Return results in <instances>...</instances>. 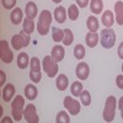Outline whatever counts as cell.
Masks as SVG:
<instances>
[{
  "instance_id": "obj_25",
  "label": "cell",
  "mask_w": 123,
  "mask_h": 123,
  "mask_svg": "<svg viewBox=\"0 0 123 123\" xmlns=\"http://www.w3.org/2000/svg\"><path fill=\"white\" fill-rule=\"evenodd\" d=\"M22 27H24V31L27 35H31L35 31V22H33V20L30 18V17H26L22 21Z\"/></svg>"
},
{
  "instance_id": "obj_33",
  "label": "cell",
  "mask_w": 123,
  "mask_h": 123,
  "mask_svg": "<svg viewBox=\"0 0 123 123\" xmlns=\"http://www.w3.org/2000/svg\"><path fill=\"white\" fill-rule=\"evenodd\" d=\"M1 4H3V6H4L6 10H11V9L15 7L16 0H1Z\"/></svg>"
},
{
  "instance_id": "obj_10",
  "label": "cell",
  "mask_w": 123,
  "mask_h": 123,
  "mask_svg": "<svg viewBox=\"0 0 123 123\" xmlns=\"http://www.w3.org/2000/svg\"><path fill=\"white\" fill-rule=\"evenodd\" d=\"M63 105H64V107L68 110L69 113L73 115V116H76L79 112H80V104H79V101H76L75 98L70 97V96L64 97Z\"/></svg>"
},
{
  "instance_id": "obj_9",
  "label": "cell",
  "mask_w": 123,
  "mask_h": 123,
  "mask_svg": "<svg viewBox=\"0 0 123 123\" xmlns=\"http://www.w3.org/2000/svg\"><path fill=\"white\" fill-rule=\"evenodd\" d=\"M24 118L28 123H38L39 122V118L37 116L35 105L28 104V105L25 106V108H24Z\"/></svg>"
},
{
  "instance_id": "obj_1",
  "label": "cell",
  "mask_w": 123,
  "mask_h": 123,
  "mask_svg": "<svg viewBox=\"0 0 123 123\" xmlns=\"http://www.w3.org/2000/svg\"><path fill=\"white\" fill-rule=\"evenodd\" d=\"M50 22H52V14H50L48 10H43V11L39 14V17H38V24H37L38 33L42 35V36H46L49 31Z\"/></svg>"
},
{
  "instance_id": "obj_5",
  "label": "cell",
  "mask_w": 123,
  "mask_h": 123,
  "mask_svg": "<svg viewBox=\"0 0 123 123\" xmlns=\"http://www.w3.org/2000/svg\"><path fill=\"white\" fill-rule=\"evenodd\" d=\"M30 35H27L25 31L22 30L20 33L12 36L11 38V46L15 50H18V49H22L24 47H27L30 44Z\"/></svg>"
},
{
  "instance_id": "obj_36",
  "label": "cell",
  "mask_w": 123,
  "mask_h": 123,
  "mask_svg": "<svg viewBox=\"0 0 123 123\" xmlns=\"http://www.w3.org/2000/svg\"><path fill=\"white\" fill-rule=\"evenodd\" d=\"M118 57L121 59H123V42H121V44L118 47Z\"/></svg>"
},
{
  "instance_id": "obj_17",
  "label": "cell",
  "mask_w": 123,
  "mask_h": 123,
  "mask_svg": "<svg viewBox=\"0 0 123 123\" xmlns=\"http://www.w3.org/2000/svg\"><path fill=\"white\" fill-rule=\"evenodd\" d=\"M115 14H116V22L118 25H123V1H117L115 4Z\"/></svg>"
},
{
  "instance_id": "obj_18",
  "label": "cell",
  "mask_w": 123,
  "mask_h": 123,
  "mask_svg": "<svg viewBox=\"0 0 123 123\" xmlns=\"http://www.w3.org/2000/svg\"><path fill=\"white\" fill-rule=\"evenodd\" d=\"M54 18L58 24H64L67 20V11L63 6H58L57 9H54Z\"/></svg>"
},
{
  "instance_id": "obj_2",
  "label": "cell",
  "mask_w": 123,
  "mask_h": 123,
  "mask_svg": "<svg viewBox=\"0 0 123 123\" xmlns=\"http://www.w3.org/2000/svg\"><path fill=\"white\" fill-rule=\"evenodd\" d=\"M116 106H117V101L115 96H108L105 104V108H104V113H102V117H104L105 122H112L115 119L116 116Z\"/></svg>"
},
{
  "instance_id": "obj_8",
  "label": "cell",
  "mask_w": 123,
  "mask_h": 123,
  "mask_svg": "<svg viewBox=\"0 0 123 123\" xmlns=\"http://www.w3.org/2000/svg\"><path fill=\"white\" fill-rule=\"evenodd\" d=\"M0 59H1V62H4V63H6V64L11 63L12 59H14V53H12V50L10 49L9 43L5 39L0 41Z\"/></svg>"
},
{
  "instance_id": "obj_4",
  "label": "cell",
  "mask_w": 123,
  "mask_h": 123,
  "mask_svg": "<svg viewBox=\"0 0 123 123\" xmlns=\"http://www.w3.org/2000/svg\"><path fill=\"white\" fill-rule=\"evenodd\" d=\"M100 42L102 44L104 48H112L115 46L116 42V33L112 28H105L101 31V35H100Z\"/></svg>"
},
{
  "instance_id": "obj_26",
  "label": "cell",
  "mask_w": 123,
  "mask_h": 123,
  "mask_svg": "<svg viewBox=\"0 0 123 123\" xmlns=\"http://www.w3.org/2000/svg\"><path fill=\"white\" fill-rule=\"evenodd\" d=\"M70 91L74 96H80V94L83 92V84L80 81H74L70 86Z\"/></svg>"
},
{
  "instance_id": "obj_23",
  "label": "cell",
  "mask_w": 123,
  "mask_h": 123,
  "mask_svg": "<svg viewBox=\"0 0 123 123\" xmlns=\"http://www.w3.org/2000/svg\"><path fill=\"white\" fill-rule=\"evenodd\" d=\"M90 9L91 11L98 15L102 12V9H104V3L102 0H90Z\"/></svg>"
},
{
  "instance_id": "obj_16",
  "label": "cell",
  "mask_w": 123,
  "mask_h": 123,
  "mask_svg": "<svg viewBox=\"0 0 123 123\" xmlns=\"http://www.w3.org/2000/svg\"><path fill=\"white\" fill-rule=\"evenodd\" d=\"M31 63V59L28 58V54L22 52V53H20L17 55V67L20 69H26Z\"/></svg>"
},
{
  "instance_id": "obj_32",
  "label": "cell",
  "mask_w": 123,
  "mask_h": 123,
  "mask_svg": "<svg viewBox=\"0 0 123 123\" xmlns=\"http://www.w3.org/2000/svg\"><path fill=\"white\" fill-rule=\"evenodd\" d=\"M55 122H57V123H69V122H70V118H69V116H68L67 112L60 111L59 113L57 115Z\"/></svg>"
},
{
  "instance_id": "obj_39",
  "label": "cell",
  "mask_w": 123,
  "mask_h": 123,
  "mask_svg": "<svg viewBox=\"0 0 123 123\" xmlns=\"http://www.w3.org/2000/svg\"><path fill=\"white\" fill-rule=\"evenodd\" d=\"M1 122H3V123H5V122H11V119H9V117H5V118L1 119Z\"/></svg>"
},
{
  "instance_id": "obj_14",
  "label": "cell",
  "mask_w": 123,
  "mask_h": 123,
  "mask_svg": "<svg viewBox=\"0 0 123 123\" xmlns=\"http://www.w3.org/2000/svg\"><path fill=\"white\" fill-rule=\"evenodd\" d=\"M15 86L12 84H7L5 85V87L3 89V100L5 102H9V101H11V98L15 96Z\"/></svg>"
},
{
  "instance_id": "obj_21",
  "label": "cell",
  "mask_w": 123,
  "mask_h": 123,
  "mask_svg": "<svg viewBox=\"0 0 123 123\" xmlns=\"http://www.w3.org/2000/svg\"><path fill=\"white\" fill-rule=\"evenodd\" d=\"M37 95H38V91H37V87L33 84L26 85V87H25V96H26V98L35 100L37 97Z\"/></svg>"
},
{
  "instance_id": "obj_30",
  "label": "cell",
  "mask_w": 123,
  "mask_h": 123,
  "mask_svg": "<svg viewBox=\"0 0 123 123\" xmlns=\"http://www.w3.org/2000/svg\"><path fill=\"white\" fill-rule=\"evenodd\" d=\"M74 57L76 59H83L85 57V48L83 44H76L74 48Z\"/></svg>"
},
{
  "instance_id": "obj_42",
  "label": "cell",
  "mask_w": 123,
  "mask_h": 123,
  "mask_svg": "<svg viewBox=\"0 0 123 123\" xmlns=\"http://www.w3.org/2000/svg\"><path fill=\"white\" fill-rule=\"evenodd\" d=\"M122 71H123V64H122Z\"/></svg>"
},
{
  "instance_id": "obj_38",
  "label": "cell",
  "mask_w": 123,
  "mask_h": 123,
  "mask_svg": "<svg viewBox=\"0 0 123 123\" xmlns=\"http://www.w3.org/2000/svg\"><path fill=\"white\" fill-rule=\"evenodd\" d=\"M118 108L121 110V111H123V96L119 98V101H118Z\"/></svg>"
},
{
  "instance_id": "obj_41",
  "label": "cell",
  "mask_w": 123,
  "mask_h": 123,
  "mask_svg": "<svg viewBox=\"0 0 123 123\" xmlns=\"http://www.w3.org/2000/svg\"><path fill=\"white\" fill-rule=\"evenodd\" d=\"M121 117H122V119H123V111H121Z\"/></svg>"
},
{
  "instance_id": "obj_13",
  "label": "cell",
  "mask_w": 123,
  "mask_h": 123,
  "mask_svg": "<svg viewBox=\"0 0 123 123\" xmlns=\"http://www.w3.org/2000/svg\"><path fill=\"white\" fill-rule=\"evenodd\" d=\"M10 20L14 25H20L24 20V12H22V9L20 7H15L11 14H10Z\"/></svg>"
},
{
  "instance_id": "obj_28",
  "label": "cell",
  "mask_w": 123,
  "mask_h": 123,
  "mask_svg": "<svg viewBox=\"0 0 123 123\" xmlns=\"http://www.w3.org/2000/svg\"><path fill=\"white\" fill-rule=\"evenodd\" d=\"M68 16H69V18L71 20V21L78 20V17H79V9H78L76 5L73 4V5L69 6V9H68Z\"/></svg>"
},
{
  "instance_id": "obj_35",
  "label": "cell",
  "mask_w": 123,
  "mask_h": 123,
  "mask_svg": "<svg viewBox=\"0 0 123 123\" xmlns=\"http://www.w3.org/2000/svg\"><path fill=\"white\" fill-rule=\"evenodd\" d=\"M76 4H78V6L79 7H86L87 6V4H89V0H76Z\"/></svg>"
},
{
  "instance_id": "obj_40",
  "label": "cell",
  "mask_w": 123,
  "mask_h": 123,
  "mask_svg": "<svg viewBox=\"0 0 123 123\" xmlns=\"http://www.w3.org/2000/svg\"><path fill=\"white\" fill-rule=\"evenodd\" d=\"M52 1H53V3H57V4H58V3H60V1H62V0H52Z\"/></svg>"
},
{
  "instance_id": "obj_20",
  "label": "cell",
  "mask_w": 123,
  "mask_h": 123,
  "mask_svg": "<svg viewBox=\"0 0 123 123\" xmlns=\"http://www.w3.org/2000/svg\"><path fill=\"white\" fill-rule=\"evenodd\" d=\"M25 12H26V17L35 18L37 16V5L33 1H28L25 7Z\"/></svg>"
},
{
  "instance_id": "obj_27",
  "label": "cell",
  "mask_w": 123,
  "mask_h": 123,
  "mask_svg": "<svg viewBox=\"0 0 123 123\" xmlns=\"http://www.w3.org/2000/svg\"><path fill=\"white\" fill-rule=\"evenodd\" d=\"M74 41V35L71 32L70 28H65L64 30V38H63V43L64 46H70Z\"/></svg>"
},
{
  "instance_id": "obj_15",
  "label": "cell",
  "mask_w": 123,
  "mask_h": 123,
  "mask_svg": "<svg viewBox=\"0 0 123 123\" xmlns=\"http://www.w3.org/2000/svg\"><path fill=\"white\" fill-rule=\"evenodd\" d=\"M115 20L116 18L113 17V12H112L111 10H106V11L102 14V17H101L102 24H104V26L107 27V28H111V26L115 22Z\"/></svg>"
},
{
  "instance_id": "obj_31",
  "label": "cell",
  "mask_w": 123,
  "mask_h": 123,
  "mask_svg": "<svg viewBox=\"0 0 123 123\" xmlns=\"http://www.w3.org/2000/svg\"><path fill=\"white\" fill-rule=\"evenodd\" d=\"M80 98H81V104L84 106H89L91 104V95L87 90H83V92L80 94Z\"/></svg>"
},
{
  "instance_id": "obj_19",
  "label": "cell",
  "mask_w": 123,
  "mask_h": 123,
  "mask_svg": "<svg viewBox=\"0 0 123 123\" xmlns=\"http://www.w3.org/2000/svg\"><path fill=\"white\" fill-rule=\"evenodd\" d=\"M55 85H57V89L58 90L65 91L68 89V85H69V79L64 74H60V75H58V78L55 80Z\"/></svg>"
},
{
  "instance_id": "obj_3",
  "label": "cell",
  "mask_w": 123,
  "mask_h": 123,
  "mask_svg": "<svg viewBox=\"0 0 123 123\" xmlns=\"http://www.w3.org/2000/svg\"><path fill=\"white\" fill-rule=\"evenodd\" d=\"M24 107H25V98L22 96H15V98L11 101V113L16 122L21 121L24 117Z\"/></svg>"
},
{
  "instance_id": "obj_12",
  "label": "cell",
  "mask_w": 123,
  "mask_h": 123,
  "mask_svg": "<svg viewBox=\"0 0 123 123\" xmlns=\"http://www.w3.org/2000/svg\"><path fill=\"white\" fill-rule=\"evenodd\" d=\"M65 55V50H64V47H62V46H54L52 48V53H50V57L53 58L54 62H62L63 60Z\"/></svg>"
},
{
  "instance_id": "obj_22",
  "label": "cell",
  "mask_w": 123,
  "mask_h": 123,
  "mask_svg": "<svg viewBox=\"0 0 123 123\" xmlns=\"http://www.w3.org/2000/svg\"><path fill=\"white\" fill-rule=\"evenodd\" d=\"M98 39H100V37H98V35H97L96 32H89V33L86 35L85 42H86V44H87L90 48H94V47H96V44L98 43Z\"/></svg>"
},
{
  "instance_id": "obj_37",
  "label": "cell",
  "mask_w": 123,
  "mask_h": 123,
  "mask_svg": "<svg viewBox=\"0 0 123 123\" xmlns=\"http://www.w3.org/2000/svg\"><path fill=\"white\" fill-rule=\"evenodd\" d=\"M0 76H1V80H0V85H4V83H5V80H6V75H5V73L4 71H0Z\"/></svg>"
},
{
  "instance_id": "obj_24",
  "label": "cell",
  "mask_w": 123,
  "mask_h": 123,
  "mask_svg": "<svg viewBox=\"0 0 123 123\" xmlns=\"http://www.w3.org/2000/svg\"><path fill=\"white\" fill-rule=\"evenodd\" d=\"M86 26H87L90 32H96V31L98 30V26H100L98 20L95 16H89L87 20H86Z\"/></svg>"
},
{
  "instance_id": "obj_7",
  "label": "cell",
  "mask_w": 123,
  "mask_h": 123,
  "mask_svg": "<svg viewBox=\"0 0 123 123\" xmlns=\"http://www.w3.org/2000/svg\"><path fill=\"white\" fill-rule=\"evenodd\" d=\"M42 67H43V70H44V73L47 74V76L49 78H54L58 73V64H57V62L53 60V58L50 57V55H46L43 62H42Z\"/></svg>"
},
{
  "instance_id": "obj_34",
  "label": "cell",
  "mask_w": 123,
  "mask_h": 123,
  "mask_svg": "<svg viewBox=\"0 0 123 123\" xmlns=\"http://www.w3.org/2000/svg\"><path fill=\"white\" fill-rule=\"evenodd\" d=\"M116 85H117L118 89L123 90V75H118L116 78Z\"/></svg>"
},
{
  "instance_id": "obj_6",
  "label": "cell",
  "mask_w": 123,
  "mask_h": 123,
  "mask_svg": "<svg viewBox=\"0 0 123 123\" xmlns=\"http://www.w3.org/2000/svg\"><path fill=\"white\" fill-rule=\"evenodd\" d=\"M31 71H30V79L33 81V83H39L41 79H42V71H41V63H39V59L37 57L31 58Z\"/></svg>"
},
{
  "instance_id": "obj_11",
  "label": "cell",
  "mask_w": 123,
  "mask_h": 123,
  "mask_svg": "<svg viewBox=\"0 0 123 123\" xmlns=\"http://www.w3.org/2000/svg\"><path fill=\"white\" fill-rule=\"evenodd\" d=\"M75 73H76L78 79H80V80H86V79L89 78V74H90L89 65L85 63V62H80V63L76 65Z\"/></svg>"
},
{
  "instance_id": "obj_29",
  "label": "cell",
  "mask_w": 123,
  "mask_h": 123,
  "mask_svg": "<svg viewBox=\"0 0 123 123\" xmlns=\"http://www.w3.org/2000/svg\"><path fill=\"white\" fill-rule=\"evenodd\" d=\"M52 38H53V41H55V42H60V41H63V38H64V31L60 30V28L54 27L53 32H52Z\"/></svg>"
}]
</instances>
